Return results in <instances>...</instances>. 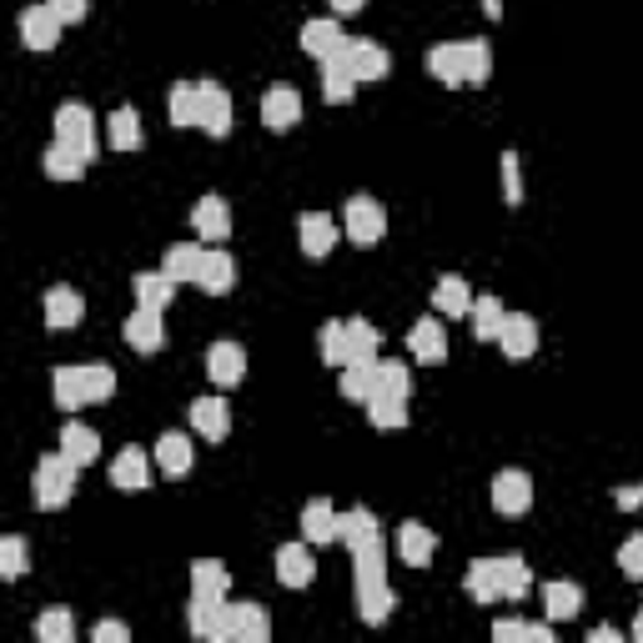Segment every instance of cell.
<instances>
[{
  "label": "cell",
  "mask_w": 643,
  "mask_h": 643,
  "mask_svg": "<svg viewBox=\"0 0 643 643\" xmlns=\"http://www.w3.org/2000/svg\"><path fill=\"white\" fill-rule=\"evenodd\" d=\"M75 478H81V468L66 458L61 447H56V453H46V458L36 463V472H31V498H36L40 513H56V507L71 503Z\"/></svg>",
  "instance_id": "cell-1"
},
{
  "label": "cell",
  "mask_w": 643,
  "mask_h": 643,
  "mask_svg": "<svg viewBox=\"0 0 643 643\" xmlns=\"http://www.w3.org/2000/svg\"><path fill=\"white\" fill-rule=\"evenodd\" d=\"M56 141L71 147V151H81L86 161H96L101 137H96V116H91L86 101H66L61 112H56Z\"/></svg>",
  "instance_id": "cell-2"
},
{
  "label": "cell",
  "mask_w": 643,
  "mask_h": 643,
  "mask_svg": "<svg viewBox=\"0 0 643 643\" xmlns=\"http://www.w3.org/2000/svg\"><path fill=\"white\" fill-rule=\"evenodd\" d=\"M342 226H347V242L352 247H377L387 232V211L383 201H372V197H352L342 207Z\"/></svg>",
  "instance_id": "cell-3"
},
{
  "label": "cell",
  "mask_w": 643,
  "mask_h": 643,
  "mask_svg": "<svg viewBox=\"0 0 643 643\" xmlns=\"http://www.w3.org/2000/svg\"><path fill=\"white\" fill-rule=\"evenodd\" d=\"M186 629L201 643H226V629H232V604L226 598H191L186 604Z\"/></svg>",
  "instance_id": "cell-4"
},
{
  "label": "cell",
  "mask_w": 643,
  "mask_h": 643,
  "mask_svg": "<svg viewBox=\"0 0 643 643\" xmlns=\"http://www.w3.org/2000/svg\"><path fill=\"white\" fill-rule=\"evenodd\" d=\"M342 61L352 66V75H358V86H377L387 75V66H393V56H387L377 40H362V36H347L342 46Z\"/></svg>",
  "instance_id": "cell-5"
},
{
  "label": "cell",
  "mask_w": 643,
  "mask_h": 643,
  "mask_svg": "<svg viewBox=\"0 0 643 643\" xmlns=\"http://www.w3.org/2000/svg\"><path fill=\"white\" fill-rule=\"evenodd\" d=\"M302 538H307L312 548H327L342 538V507L332 503V498H312L307 507H302Z\"/></svg>",
  "instance_id": "cell-6"
},
{
  "label": "cell",
  "mask_w": 643,
  "mask_h": 643,
  "mask_svg": "<svg viewBox=\"0 0 643 643\" xmlns=\"http://www.w3.org/2000/svg\"><path fill=\"white\" fill-rule=\"evenodd\" d=\"M493 507L503 518H523L533 507V478L523 468H503L493 478Z\"/></svg>",
  "instance_id": "cell-7"
},
{
  "label": "cell",
  "mask_w": 643,
  "mask_h": 643,
  "mask_svg": "<svg viewBox=\"0 0 643 643\" xmlns=\"http://www.w3.org/2000/svg\"><path fill=\"white\" fill-rule=\"evenodd\" d=\"M61 25L66 21L50 11L46 0H40V5H25V11H21V40L31 50H56V46H61Z\"/></svg>",
  "instance_id": "cell-8"
},
{
  "label": "cell",
  "mask_w": 643,
  "mask_h": 643,
  "mask_svg": "<svg viewBox=\"0 0 643 643\" xmlns=\"http://www.w3.org/2000/svg\"><path fill=\"white\" fill-rule=\"evenodd\" d=\"M272 563H277V583H282V588H307V583L317 578V563H312L307 538H302V543H282L272 553Z\"/></svg>",
  "instance_id": "cell-9"
},
{
  "label": "cell",
  "mask_w": 643,
  "mask_h": 643,
  "mask_svg": "<svg viewBox=\"0 0 643 643\" xmlns=\"http://www.w3.org/2000/svg\"><path fill=\"white\" fill-rule=\"evenodd\" d=\"M498 347H503L507 362H528L533 352H538V322H533L528 312H507L503 332H498Z\"/></svg>",
  "instance_id": "cell-10"
},
{
  "label": "cell",
  "mask_w": 643,
  "mask_h": 643,
  "mask_svg": "<svg viewBox=\"0 0 643 643\" xmlns=\"http://www.w3.org/2000/svg\"><path fill=\"white\" fill-rule=\"evenodd\" d=\"M297 242H302V252H307L312 261L332 257V247H337V222L327 217V211H302V217H297Z\"/></svg>",
  "instance_id": "cell-11"
},
{
  "label": "cell",
  "mask_w": 643,
  "mask_h": 643,
  "mask_svg": "<svg viewBox=\"0 0 643 643\" xmlns=\"http://www.w3.org/2000/svg\"><path fill=\"white\" fill-rule=\"evenodd\" d=\"M428 75H433L437 86H447V91L468 86V56H463V40H447V46L428 50Z\"/></svg>",
  "instance_id": "cell-12"
},
{
  "label": "cell",
  "mask_w": 643,
  "mask_h": 643,
  "mask_svg": "<svg viewBox=\"0 0 643 643\" xmlns=\"http://www.w3.org/2000/svg\"><path fill=\"white\" fill-rule=\"evenodd\" d=\"M191 232H197V242H226L232 236V207H226V197H201L191 207Z\"/></svg>",
  "instance_id": "cell-13"
},
{
  "label": "cell",
  "mask_w": 643,
  "mask_h": 643,
  "mask_svg": "<svg viewBox=\"0 0 643 643\" xmlns=\"http://www.w3.org/2000/svg\"><path fill=\"white\" fill-rule=\"evenodd\" d=\"M207 377L217 387L242 383V377H247V352H242V342H211L207 347Z\"/></svg>",
  "instance_id": "cell-14"
},
{
  "label": "cell",
  "mask_w": 643,
  "mask_h": 643,
  "mask_svg": "<svg viewBox=\"0 0 643 643\" xmlns=\"http://www.w3.org/2000/svg\"><path fill=\"white\" fill-rule=\"evenodd\" d=\"M297 121H302V91L272 86L261 96V126H267V131H292Z\"/></svg>",
  "instance_id": "cell-15"
},
{
  "label": "cell",
  "mask_w": 643,
  "mask_h": 643,
  "mask_svg": "<svg viewBox=\"0 0 643 643\" xmlns=\"http://www.w3.org/2000/svg\"><path fill=\"white\" fill-rule=\"evenodd\" d=\"M201 131H207V137H232V96H226L222 86H217V81H201Z\"/></svg>",
  "instance_id": "cell-16"
},
{
  "label": "cell",
  "mask_w": 643,
  "mask_h": 643,
  "mask_svg": "<svg viewBox=\"0 0 643 643\" xmlns=\"http://www.w3.org/2000/svg\"><path fill=\"white\" fill-rule=\"evenodd\" d=\"M191 428L201 433V443H226V433H232V408H226L222 397H197V402H191Z\"/></svg>",
  "instance_id": "cell-17"
},
{
  "label": "cell",
  "mask_w": 643,
  "mask_h": 643,
  "mask_svg": "<svg viewBox=\"0 0 643 643\" xmlns=\"http://www.w3.org/2000/svg\"><path fill=\"white\" fill-rule=\"evenodd\" d=\"M342 46H347V36H342V25H337V15H317V21L302 25V50H307L317 66L327 61V56H337Z\"/></svg>",
  "instance_id": "cell-18"
},
{
  "label": "cell",
  "mask_w": 643,
  "mask_h": 643,
  "mask_svg": "<svg viewBox=\"0 0 643 643\" xmlns=\"http://www.w3.org/2000/svg\"><path fill=\"white\" fill-rule=\"evenodd\" d=\"M166 312H151V307H137L131 317H126V342H131V352H161L166 347Z\"/></svg>",
  "instance_id": "cell-19"
},
{
  "label": "cell",
  "mask_w": 643,
  "mask_h": 643,
  "mask_svg": "<svg viewBox=\"0 0 643 643\" xmlns=\"http://www.w3.org/2000/svg\"><path fill=\"white\" fill-rule=\"evenodd\" d=\"M40 307H46V327H50V332H71L75 322L86 317V302H81V292H75V287H50Z\"/></svg>",
  "instance_id": "cell-20"
},
{
  "label": "cell",
  "mask_w": 643,
  "mask_h": 643,
  "mask_svg": "<svg viewBox=\"0 0 643 643\" xmlns=\"http://www.w3.org/2000/svg\"><path fill=\"white\" fill-rule=\"evenodd\" d=\"M393 548H397V558H402L408 569H428L433 553H437V538H433V528H422V523H402L397 538H393Z\"/></svg>",
  "instance_id": "cell-21"
},
{
  "label": "cell",
  "mask_w": 643,
  "mask_h": 643,
  "mask_svg": "<svg viewBox=\"0 0 643 643\" xmlns=\"http://www.w3.org/2000/svg\"><path fill=\"white\" fill-rule=\"evenodd\" d=\"M272 639V619L261 604H232V629H226V643H267Z\"/></svg>",
  "instance_id": "cell-22"
},
{
  "label": "cell",
  "mask_w": 643,
  "mask_h": 643,
  "mask_svg": "<svg viewBox=\"0 0 643 643\" xmlns=\"http://www.w3.org/2000/svg\"><path fill=\"white\" fill-rule=\"evenodd\" d=\"M352 96H358V75H352V66H347L342 50H337V56L322 61V101H327V106H347Z\"/></svg>",
  "instance_id": "cell-23"
},
{
  "label": "cell",
  "mask_w": 643,
  "mask_h": 643,
  "mask_svg": "<svg viewBox=\"0 0 643 643\" xmlns=\"http://www.w3.org/2000/svg\"><path fill=\"white\" fill-rule=\"evenodd\" d=\"M176 277L161 267V272H137V282H131V292H137V307H151V312H166L176 302Z\"/></svg>",
  "instance_id": "cell-24"
},
{
  "label": "cell",
  "mask_w": 643,
  "mask_h": 643,
  "mask_svg": "<svg viewBox=\"0 0 643 643\" xmlns=\"http://www.w3.org/2000/svg\"><path fill=\"white\" fill-rule=\"evenodd\" d=\"M191 458H197V443L186 433H161L156 437V468L166 478H186L191 472Z\"/></svg>",
  "instance_id": "cell-25"
},
{
  "label": "cell",
  "mask_w": 643,
  "mask_h": 643,
  "mask_svg": "<svg viewBox=\"0 0 643 643\" xmlns=\"http://www.w3.org/2000/svg\"><path fill=\"white\" fill-rule=\"evenodd\" d=\"M543 613H548V623L578 619V613H583V588H578V583H569V578L543 583Z\"/></svg>",
  "instance_id": "cell-26"
},
{
  "label": "cell",
  "mask_w": 643,
  "mask_h": 643,
  "mask_svg": "<svg viewBox=\"0 0 643 643\" xmlns=\"http://www.w3.org/2000/svg\"><path fill=\"white\" fill-rule=\"evenodd\" d=\"M408 352L418 362H443L447 358V327L437 317H422L412 322V332H408Z\"/></svg>",
  "instance_id": "cell-27"
},
{
  "label": "cell",
  "mask_w": 643,
  "mask_h": 643,
  "mask_svg": "<svg viewBox=\"0 0 643 643\" xmlns=\"http://www.w3.org/2000/svg\"><path fill=\"white\" fill-rule=\"evenodd\" d=\"M358 619L372 623V629L393 619V588H387V578H362L358 583Z\"/></svg>",
  "instance_id": "cell-28"
},
{
  "label": "cell",
  "mask_w": 643,
  "mask_h": 643,
  "mask_svg": "<svg viewBox=\"0 0 643 643\" xmlns=\"http://www.w3.org/2000/svg\"><path fill=\"white\" fill-rule=\"evenodd\" d=\"M232 282H236V261H232V252L211 247V252H207V261H201L197 287L207 292V297H226V292H232Z\"/></svg>",
  "instance_id": "cell-29"
},
{
  "label": "cell",
  "mask_w": 643,
  "mask_h": 643,
  "mask_svg": "<svg viewBox=\"0 0 643 643\" xmlns=\"http://www.w3.org/2000/svg\"><path fill=\"white\" fill-rule=\"evenodd\" d=\"M112 482L121 488V493H141V488H151V458L141 453V447H121V458L112 463Z\"/></svg>",
  "instance_id": "cell-30"
},
{
  "label": "cell",
  "mask_w": 643,
  "mask_h": 643,
  "mask_svg": "<svg viewBox=\"0 0 643 643\" xmlns=\"http://www.w3.org/2000/svg\"><path fill=\"white\" fill-rule=\"evenodd\" d=\"M61 453L75 463V468H91L101 458V433L86 428V422H66L61 428Z\"/></svg>",
  "instance_id": "cell-31"
},
{
  "label": "cell",
  "mask_w": 643,
  "mask_h": 643,
  "mask_svg": "<svg viewBox=\"0 0 643 643\" xmlns=\"http://www.w3.org/2000/svg\"><path fill=\"white\" fill-rule=\"evenodd\" d=\"M433 307H437V317H468V312H472V287L463 282L458 272L437 277V287H433Z\"/></svg>",
  "instance_id": "cell-32"
},
{
  "label": "cell",
  "mask_w": 643,
  "mask_h": 643,
  "mask_svg": "<svg viewBox=\"0 0 643 643\" xmlns=\"http://www.w3.org/2000/svg\"><path fill=\"white\" fill-rule=\"evenodd\" d=\"M106 141H112L116 151H141L147 131H141V112H137V106H116V112L106 116Z\"/></svg>",
  "instance_id": "cell-33"
},
{
  "label": "cell",
  "mask_w": 643,
  "mask_h": 643,
  "mask_svg": "<svg viewBox=\"0 0 643 643\" xmlns=\"http://www.w3.org/2000/svg\"><path fill=\"white\" fill-rule=\"evenodd\" d=\"M342 397H347V402H362V408L377 397V358L347 362V367H342Z\"/></svg>",
  "instance_id": "cell-34"
},
{
  "label": "cell",
  "mask_w": 643,
  "mask_h": 643,
  "mask_svg": "<svg viewBox=\"0 0 643 643\" xmlns=\"http://www.w3.org/2000/svg\"><path fill=\"white\" fill-rule=\"evenodd\" d=\"M86 166H91V161L81 156V151L61 147V141H50L46 156H40V172H46L50 182H81V176H86Z\"/></svg>",
  "instance_id": "cell-35"
},
{
  "label": "cell",
  "mask_w": 643,
  "mask_h": 643,
  "mask_svg": "<svg viewBox=\"0 0 643 643\" xmlns=\"http://www.w3.org/2000/svg\"><path fill=\"white\" fill-rule=\"evenodd\" d=\"M463 588H468L472 604H498L503 588H498V563L493 558H472L468 573H463Z\"/></svg>",
  "instance_id": "cell-36"
},
{
  "label": "cell",
  "mask_w": 643,
  "mask_h": 643,
  "mask_svg": "<svg viewBox=\"0 0 643 643\" xmlns=\"http://www.w3.org/2000/svg\"><path fill=\"white\" fill-rule=\"evenodd\" d=\"M472 337L478 342H498V332H503V322H507V307L493 297V292H482V297H472Z\"/></svg>",
  "instance_id": "cell-37"
},
{
  "label": "cell",
  "mask_w": 643,
  "mask_h": 643,
  "mask_svg": "<svg viewBox=\"0 0 643 643\" xmlns=\"http://www.w3.org/2000/svg\"><path fill=\"white\" fill-rule=\"evenodd\" d=\"M232 578H226V563L217 558H197L191 563V598H226Z\"/></svg>",
  "instance_id": "cell-38"
},
{
  "label": "cell",
  "mask_w": 643,
  "mask_h": 643,
  "mask_svg": "<svg viewBox=\"0 0 643 643\" xmlns=\"http://www.w3.org/2000/svg\"><path fill=\"white\" fill-rule=\"evenodd\" d=\"M50 393H56V408H61V412L91 408V402H86V377H81V367H56V377H50Z\"/></svg>",
  "instance_id": "cell-39"
},
{
  "label": "cell",
  "mask_w": 643,
  "mask_h": 643,
  "mask_svg": "<svg viewBox=\"0 0 643 643\" xmlns=\"http://www.w3.org/2000/svg\"><path fill=\"white\" fill-rule=\"evenodd\" d=\"M372 538H383L377 513H372V507H347V513H342V538H337V543L362 548V543H372Z\"/></svg>",
  "instance_id": "cell-40"
},
{
  "label": "cell",
  "mask_w": 643,
  "mask_h": 643,
  "mask_svg": "<svg viewBox=\"0 0 643 643\" xmlns=\"http://www.w3.org/2000/svg\"><path fill=\"white\" fill-rule=\"evenodd\" d=\"M493 563H498V588H503V598H528L533 594V569L518 553L493 558Z\"/></svg>",
  "instance_id": "cell-41"
},
{
  "label": "cell",
  "mask_w": 643,
  "mask_h": 643,
  "mask_svg": "<svg viewBox=\"0 0 643 643\" xmlns=\"http://www.w3.org/2000/svg\"><path fill=\"white\" fill-rule=\"evenodd\" d=\"M201 261H207V247H201V242H182V247L166 252V261H161V267H166L176 282H197V277H201Z\"/></svg>",
  "instance_id": "cell-42"
},
{
  "label": "cell",
  "mask_w": 643,
  "mask_h": 643,
  "mask_svg": "<svg viewBox=\"0 0 643 643\" xmlns=\"http://www.w3.org/2000/svg\"><path fill=\"white\" fill-rule=\"evenodd\" d=\"M166 112H172V126H197L201 121V91H197V81H176L172 101H166Z\"/></svg>",
  "instance_id": "cell-43"
},
{
  "label": "cell",
  "mask_w": 643,
  "mask_h": 643,
  "mask_svg": "<svg viewBox=\"0 0 643 643\" xmlns=\"http://www.w3.org/2000/svg\"><path fill=\"white\" fill-rule=\"evenodd\" d=\"M362 578H387V543L383 538L352 548V583H362Z\"/></svg>",
  "instance_id": "cell-44"
},
{
  "label": "cell",
  "mask_w": 643,
  "mask_h": 643,
  "mask_svg": "<svg viewBox=\"0 0 643 643\" xmlns=\"http://www.w3.org/2000/svg\"><path fill=\"white\" fill-rule=\"evenodd\" d=\"M367 422L377 428V433L408 428V397H372V402H367Z\"/></svg>",
  "instance_id": "cell-45"
},
{
  "label": "cell",
  "mask_w": 643,
  "mask_h": 643,
  "mask_svg": "<svg viewBox=\"0 0 643 643\" xmlns=\"http://www.w3.org/2000/svg\"><path fill=\"white\" fill-rule=\"evenodd\" d=\"M498 643H553V623H523V619H498L493 623Z\"/></svg>",
  "instance_id": "cell-46"
},
{
  "label": "cell",
  "mask_w": 643,
  "mask_h": 643,
  "mask_svg": "<svg viewBox=\"0 0 643 643\" xmlns=\"http://www.w3.org/2000/svg\"><path fill=\"white\" fill-rule=\"evenodd\" d=\"M317 347H322V362H327V367H347V362H352L347 322H327V327H322V337H317Z\"/></svg>",
  "instance_id": "cell-47"
},
{
  "label": "cell",
  "mask_w": 643,
  "mask_h": 643,
  "mask_svg": "<svg viewBox=\"0 0 643 643\" xmlns=\"http://www.w3.org/2000/svg\"><path fill=\"white\" fill-rule=\"evenodd\" d=\"M377 397H412L408 362H383L377 358Z\"/></svg>",
  "instance_id": "cell-48"
},
{
  "label": "cell",
  "mask_w": 643,
  "mask_h": 643,
  "mask_svg": "<svg viewBox=\"0 0 643 643\" xmlns=\"http://www.w3.org/2000/svg\"><path fill=\"white\" fill-rule=\"evenodd\" d=\"M347 342H352V362H362V358H377L383 332H377L367 317H347Z\"/></svg>",
  "instance_id": "cell-49"
},
{
  "label": "cell",
  "mask_w": 643,
  "mask_h": 643,
  "mask_svg": "<svg viewBox=\"0 0 643 643\" xmlns=\"http://www.w3.org/2000/svg\"><path fill=\"white\" fill-rule=\"evenodd\" d=\"M81 377H86V402H91V408H96V402H112L116 372L106 367V362H81Z\"/></svg>",
  "instance_id": "cell-50"
},
{
  "label": "cell",
  "mask_w": 643,
  "mask_h": 643,
  "mask_svg": "<svg viewBox=\"0 0 643 643\" xmlns=\"http://www.w3.org/2000/svg\"><path fill=\"white\" fill-rule=\"evenodd\" d=\"M463 56H468V86H488L493 81V50L488 40H463Z\"/></svg>",
  "instance_id": "cell-51"
},
{
  "label": "cell",
  "mask_w": 643,
  "mask_h": 643,
  "mask_svg": "<svg viewBox=\"0 0 643 643\" xmlns=\"http://www.w3.org/2000/svg\"><path fill=\"white\" fill-rule=\"evenodd\" d=\"M36 639L40 643H71L75 639V619L66 613V608H50V613H40L36 619Z\"/></svg>",
  "instance_id": "cell-52"
},
{
  "label": "cell",
  "mask_w": 643,
  "mask_h": 643,
  "mask_svg": "<svg viewBox=\"0 0 643 643\" xmlns=\"http://www.w3.org/2000/svg\"><path fill=\"white\" fill-rule=\"evenodd\" d=\"M25 569H31V548H25V538L5 533V538H0V573H5V578H25Z\"/></svg>",
  "instance_id": "cell-53"
},
{
  "label": "cell",
  "mask_w": 643,
  "mask_h": 643,
  "mask_svg": "<svg viewBox=\"0 0 643 643\" xmlns=\"http://www.w3.org/2000/svg\"><path fill=\"white\" fill-rule=\"evenodd\" d=\"M503 197H507V207H523V156L518 151H503Z\"/></svg>",
  "instance_id": "cell-54"
},
{
  "label": "cell",
  "mask_w": 643,
  "mask_h": 643,
  "mask_svg": "<svg viewBox=\"0 0 643 643\" xmlns=\"http://www.w3.org/2000/svg\"><path fill=\"white\" fill-rule=\"evenodd\" d=\"M619 573L633 583H643V533H629L619 548Z\"/></svg>",
  "instance_id": "cell-55"
},
{
  "label": "cell",
  "mask_w": 643,
  "mask_h": 643,
  "mask_svg": "<svg viewBox=\"0 0 643 643\" xmlns=\"http://www.w3.org/2000/svg\"><path fill=\"white\" fill-rule=\"evenodd\" d=\"M91 639L96 643H131V629H126L121 619H101L96 629H91Z\"/></svg>",
  "instance_id": "cell-56"
},
{
  "label": "cell",
  "mask_w": 643,
  "mask_h": 643,
  "mask_svg": "<svg viewBox=\"0 0 643 643\" xmlns=\"http://www.w3.org/2000/svg\"><path fill=\"white\" fill-rule=\"evenodd\" d=\"M50 11L61 15L66 25H75V21H86V11H91V0H46Z\"/></svg>",
  "instance_id": "cell-57"
},
{
  "label": "cell",
  "mask_w": 643,
  "mask_h": 643,
  "mask_svg": "<svg viewBox=\"0 0 643 643\" xmlns=\"http://www.w3.org/2000/svg\"><path fill=\"white\" fill-rule=\"evenodd\" d=\"M613 503H619L623 513H633V507H643V482H623L619 493H613Z\"/></svg>",
  "instance_id": "cell-58"
},
{
  "label": "cell",
  "mask_w": 643,
  "mask_h": 643,
  "mask_svg": "<svg viewBox=\"0 0 643 643\" xmlns=\"http://www.w3.org/2000/svg\"><path fill=\"white\" fill-rule=\"evenodd\" d=\"M623 639V629H613V623H598L594 633H588V643H619Z\"/></svg>",
  "instance_id": "cell-59"
},
{
  "label": "cell",
  "mask_w": 643,
  "mask_h": 643,
  "mask_svg": "<svg viewBox=\"0 0 643 643\" xmlns=\"http://www.w3.org/2000/svg\"><path fill=\"white\" fill-rule=\"evenodd\" d=\"M367 0H332V15H358Z\"/></svg>",
  "instance_id": "cell-60"
},
{
  "label": "cell",
  "mask_w": 643,
  "mask_h": 643,
  "mask_svg": "<svg viewBox=\"0 0 643 643\" xmlns=\"http://www.w3.org/2000/svg\"><path fill=\"white\" fill-rule=\"evenodd\" d=\"M482 11L493 15V21H503V0H482Z\"/></svg>",
  "instance_id": "cell-61"
},
{
  "label": "cell",
  "mask_w": 643,
  "mask_h": 643,
  "mask_svg": "<svg viewBox=\"0 0 643 643\" xmlns=\"http://www.w3.org/2000/svg\"><path fill=\"white\" fill-rule=\"evenodd\" d=\"M629 633H633V639L643 643V608H639V619H633V629H629Z\"/></svg>",
  "instance_id": "cell-62"
}]
</instances>
